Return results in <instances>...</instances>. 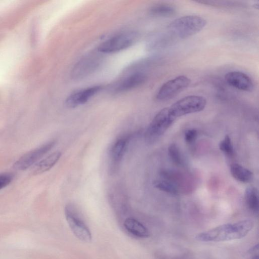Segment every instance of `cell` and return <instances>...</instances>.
<instances>
[{
    "mask_svg": "<svg viewBox=\"0 0 259 259\" xmlns=\"http://www.w3.org/2000/svg\"><path fill=\"white\" fill-rule=\"evenodd\" d=\"M254 227V222L246 219L234 223L220 225L198 234L195 239L202 242H221L241 239Z\"/></svg>",
    "mask_w": 259,
    "mask_h": 259,
    "instance_id": "cell-1",
    "label": "cell"
},
{
    "mask_svg": "<svg viewBox=\"0 0 259 259\" xmlns=\"http://www.w3.org/2000/svg\"><path fill=\"white\" fill-rule=\"evenodd\" d=\"M206 25L203 17L194 15L182 16L172 21L167 26L169 38L185 39L200 31Z\"/></svg>",
    "mask_w": 259,
    "mask_h": 259,
    "instance_id": "cell-2",
    "label": "cell"
},
{
    "mask_svg": "<svg viewBox=\"0 0 259 259\" xmlns=\"http://www.w3.org/2000/svg\"><path fill=\"white\" fill-rule=\"evenodd\" d=\"M176 118L170 112L169 107L160 110L154 117L144 134V140L148 144H152L166 132Z\"/></svg>",
    "mask_w": 259,
    "mask_h": 259,
    "instance_id": "cell-3",
    "label": "cell"
},
{
    "mask_svg": "<svg viewBox=\"0 0 259 259\" xmlns=\"http://www.w3.org/2000/svg\"><path fill=\"white\" fill-rule=\"evenodd\" d=\"M139 37L135 31L120 33L105 40L99 45L97 50L102 53H114L128 48L133 45Z\"/></svg>",
    "mask_w": 259,
    "mask_h": 259,
    "instance_id": "cell-4",
    "label": "cell"
},
{
    "mask_svg": "<svg viewBox=\"0 0 259 259\" xmlns=\"http://www.w3.org/2000/svg\"><path fill=\"white\" fill-rule=\"evenodd\" d=\"M206 104V99L202 96L190 95L183 97L173 103L169 109L175 118L203 110Z\"/></svg>",
    "mask_w": 259,
    "mask_h": 259,
    "instance_id": "cell-5",
    "label": "cell"
},
{
    "mask_svg": "<svg viewBox=\"0 0 259 259\" xmlns=\"http://www.w3.org/2000/svg\"><path fill=\"white\" fill-rule=\"evenodd\" d=\"M65 215L68 226L74 235L81 241L90 242L92 239V234L88 227L79 218L73 206H66Z\"/></svg>",
    "mask_w": 259,
    "mask_h": 259,
    "instance_id": "cell-6",
    "label": "cell"
},
{
    "mask_svg": "<svg viewBox=\"0 0 259 259\" xmlns=\"http://www.w3.org/2000/svg\"><path fill=\"white\" fill-rule=\"evenodd\" d=\"M191 83V79L185 75H179L161 85L156 94L158 101L170 100L187 89Z\"/></svg>",
    "mask_w": 259,
    "mask_h": 259,
    "instance_id": "cell-7",
    "label": "cell"
},
{
    "mask_svg": "<svg viewBox=\"0 0 259 259\" xmlns=\"http://www.w3.org/2000/svg\"><path fill=\"white\" fill-rule=\"evenodd\" d=\"M55 141L49 142L20 157L13 167L18 170H24L31 166L47 153L55 145Z\"/></svg>",
    "mask_w": 259,
    "mask_h": 259,
    "instance_id": "cell-8",
    "label": "cell"
},
{
    "mask_svg": "<svg viewBox=\"0 0 259 259\" xmlns=\"http://www.w3.org/2000/svg\"><path fill=\"white\" fill-rule=\"evenodd\" d=\"M102 89L101 85H94L71 94L65 100L67 107L73 108L83 105L96 95Z\"/></svg>",
    "mask_w": 259,
    "mask_h": 259,
    "instance_id": "cell-9",
    "label": "cell"
},
{
    "mask_svg": "<svg viewBox=\"0 0 259 259\" xmlns=\"http://www.w3.org/2000/svg\"><path fill=\"white\" fill-rule=\"evenodd\" d=\"M225 79L229 85L242 91L250 92L254 89V83L250 76L241 71L229 72L225 74Z\"/></svg>",
    "mask_w": 259,
    "mask_h": 259,
    "instance_id": "cell-10",
    "label": "cell"
},
{
    "mask_svg": "<svg viewBox=\"0 0 259 259\" xmlns=\"http://www.w3.org/2000/svg\"><path fill=\"white\" fill-rule=\"evenodd\" d=\"M146 79L147 76L144 73L135 72L117 82L113 88V91L117 93L130 91L141 85Z\"/></svg>",
    "mask_w": 259,
    "mask_h": 259,
    "instance_id": "cell-11",
    "label": "cell"
},
{
    "mask_svg": "<svg viewBox=\"0 0 259 259\" xmlns=\"http://www.w3.org/2000/svg\"><path fill=\"white\" fill-rule=\"evenodd\" d=\"M99 64L98 56L93 55L86 56L74 66L71 75L74 78L83 77L96 69Z\"/></svg>",
    "mask_w": 259,
    "mask_h": 259,
    "instance_id": "cell-12",
    "label": "cell"
},
{
    "mask_svg": "<svg viewBox=\"0 0 259 259\" xmlns=\"http://www.w3.org/2000/svg\"><path fill=\"white\" fill-rule=\"evenodd\" d=\"M129 138L122 137L116 140L111 146L110 151L111 171L114 172L118 167L126 151Z\"/></svg>",
    "mask_w": 259,
    "mask_h": 259,
    "instance_id": "cell-13",
    "label": "cell"
},
{
    "mask_svg": "<svg viewBox=\"0 0 259 259\" xmlns=\"http://www.w3.org/2000/svg\"><path fill=\"white\" fill-rule=\"evenodd\" d=\"M61 156V153L59 151L52 153L35 163L32 167L31 172L33 175H37L50 170L58 161Z\"/></svg>",
    "mask_w": 259,
    "mask_h": 259,
    "instance_id": "cell-14",
    "label": "cell"
},
{
    "mask_svg": "<svg viewBox=\"0 0 259 259\" xmlns=\"http://www.w3.org/2000/svg\"><path fill=\"white\" fill-rule=\"evenodd\" d=\"M125 230L132 235L139 238H146L150 236L147 228L136 219L127 218L123 223Z\"/></svg>",
    "mask_w": 259,
    "mask_h": 259,
    "instance_id": "cell-15",
    "label": "cell"
},
{
    "mask_svg": "<svg viewBox=\"0 0 259 259\" xmlns=\"http://www.w3.org/2000/svg\"><path fill=\"white\" fill-rule=\"evenodd\" d=\"M230 172L233 177L241 182L249 183L253 179L252 172L237 163H233L231 165Z\"/></svg>",
    "mask_w": 259,
    "mask_h": 259,
    "instance_id": "cell-16",
    "label": "cell"
},
{
    "mask_svg": "<svg viewBox=\"0 0 259 259\" xmlns=\"http://www.w3.org/2000/svg\"><path fill=\"white\" fill-rule=\"evenodd\" d=\"M244 198L248 208L254 212L258 210V194L256 188L250 186L246 188Z\"/></svg>",
    "mask_w": 259,
    "mask_h": 259,
    "instance_id": "cell-17",
    "label": "cell"
},
{
    "mask_svg": "<svg viewBox=\"0 0 259 259\" xmlns=\"http://www.w3.org/2000/svg\"><path fill=\"white\" fill-rule=\"evenodd\" d=\"M176 9L172 6L166 4H157L152 6L150 12L154 16L160 17H169L176 13Z\"/></svg>",
    "mask_w": 259,
    "mask_h": 259,
    "instance_id": "cell-18",
    "label": "cell"
},
{
    "mask_svg": "<svg viewBox=\"0 0 259 259\" xmlns=\"http://www.w3.org/2000/svg\"><path fill=\"white\" fill-rule=\"evenodd\" d=\"M153 185L157 189L170 194L177 195L179 192V188L177 185L164 179L155 180Z\"/></svg>",
    "mask_w": 259,
    "mask_h": 259,
    "instance_id": "cell-19",
    "label": "cell"
},
{
    "mask_svg": "<svg viewBox=\"0 0 259 259\" xmlns=\"http://www.w3.org/2000/svg\"><path fill=\"white\" fill-rule=\"evenodd\" d=\"M168 154L170 159L178 165L183 164V158L180 149L176 144H171L168 148Z\"/></svg>",
    "mask_w": 259,
    "mask_h": 259,
    "instance_id": "cell-20",
    "label": "cell"
},
{
    "mask_svg": "<svg viewBox=\"0 0 259 259\" xmlns=\"http://www.w3.org/2000/svg\"><path fill=\"white\" fill-rule=\"evenodd\" d=\"M220 149L228 156L231 157L234 154V148L231 140L228 135H226L219 144Z\"/></svg>",
    "mask_w": 259,
    "mask_h": 259,
    "instance_id": "cell-21",
    "label": "cell"
},
{
    "mask_svg": "<svg viewBox=\"0 0 259 259\" xmlns=\"http://www.w3.org/2000/svg\"><path fill=\"white\" fill-rule=\"evenodd\" d=\"M14 175L11 172L0 174V190L7 186L13 180Z\"/></svg>",
    "mask_w": 259,
    "mask_h": 259,
    "instance_id": "cell-22",
    "label": "cell"
},
{
    "mask_svg": "<svg viewBox=\"0 0 259 259\" xmlns=\"http://www.w3.org/2000/svg\"><path fill=\"white\" fill-rule=\"evenodd\" d=\"M197 135L198 133L196 130H189L185 134V140L187 143H192L196 139Z\"/></svg>",
    "mask_w": 259,
    "mask_h": 259,
    "instance_id": "cell-23",
    "label": "cell"
}]
</instances>
